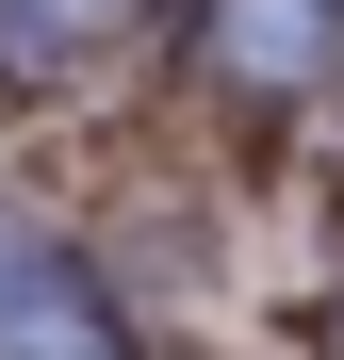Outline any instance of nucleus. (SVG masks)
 Instances as JSON below:
<instances>
[{"mask_svg": "<svg viewBox=\"0 0 344 360\" xmlns=\"http://www.w3.org/2000/svg\"><path fill=\"white\" fill-rule=\"evenodd\" d=\"M132 0H0V33H115Z\"/></svg>", "mask_w": 344, "mask_h": 360, "instance_id": "f03ea898", "label": "nucleus"}, {"mask_svg": "<svg viewBox=\"0 0 344 360\" xmlns=\"http://www.w3.org/2000/svg\"><path fill=\"white\" fill-rule=\"evenodd\" d=\"M328 328H344V311H328Z\"/></svg>", "mask_w": 344, "mask_h": 360, "instance_id": "7ed1b4c3", "label": "nucleus"}, {"mask_svg": "<svg viewBox=\"0 0 344 360\" xmlns=\"http://www.w3.org/2000/svg\"><path fill=\"white\" fill-rule=\"evenodd\" d=\"M213 49H229L246 82H312V66H328V0H229Z\"/></svg>", "mask_w": 344, "mask_h": 360, "instance_id": "f257e3e1", "label": "nucleus"}]
</instances>
